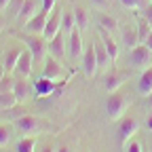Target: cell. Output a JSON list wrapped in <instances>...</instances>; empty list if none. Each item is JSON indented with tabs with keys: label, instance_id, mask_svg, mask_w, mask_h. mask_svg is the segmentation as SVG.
<instances>
[{
	"label": "cell",
	"instance_id": "25",
	"mask_svg": "<svg viewBox=\"0 0 152 152\" xmlns=\"http://www.w3.org/2000/svg\"><path fill=\"white\" fill-rule=\"evenodd\" d=\"M26 114H30V112H28L21 104H15L13 108H7V110H4V116H7L9 121H13V123H15V121H19L21 116H26Z\"/></svg>",
	"mask_w": 152,
	"mask_h": 152
},
{
	"label": "cell",
	"instance_id": "38",
	"mask_svg": "<svg viewBox=\"0 0 152 152\" xmlns=\"http://www.w3.org/2000/svg\"><path fill=\"white\" fill-rule=\"evenodd\" d=\"M11 4V0H0V11H2V9H7Z\"/></svg>",
	"mask_w": 152,
	"mask_h": 152
},
{
	"label": "cell",
	"instance_id": "37",
	"mask_svg": "<svg viewBox=\"0 0 152 152\" xmlns=\"http://www.w3.org/2000/svg\"><path fill=\"white\" fill-rule=\"evenodd\" d=\"M146 129H148V131L152 133V114H150V116L146 118Z\"/></svg>",
	"mask_w": 152,
	"mask_h": 152
},
{
	"label": "cell",
	"instance_id": "1",
	"mask_svg": "<svg viewBox=\"0 0 152 152\" xmlns=\"http://www.w3.org/2000/svg\"><path fill=\"white\" fill-rule=\"evenodd\" d=\"M131 104H133V93L131 91H123V89L112 91L108 95V99H106V116H108V121H112V123L121 121Z\"/></svg>",
	"mask_w": 152,
	"mask_h": 152
},
{
	"label": "cell",
	"instance_id": "28",
	"mask_svg": "<svg viewBox=\"0 0 152 152\" xmlns=\"http://www.w3.org/2000/svg\"><path fill=\"white\" fill-rule=\"evenodd\" d=\"M11 140H13V129L9 125H4V123H0V148L7 146Z\"/></svg>",
	"mask_w": 152,
	"mask_h": 152
},
{
	"label": "cell",
	"instance_id": "39",
	"mask_svg": "<svg viewBox=\"0 0 152 152\" xmlns=\"http://www.w3.org/2000/svg\"><path fill=\"white\" fill-rule=\"evenodd\" d=\"M144 45H146V47H148V49L152 51V32H150V36H148V40H146Z\"/></svg>",
	"mask_w": 152,
	"mask_h": 152
},
{
	"label": "cell",
	"instance_id": "41",
	"mask_svg": "<svg viewBox=\"0 0 152 152\" xmlns=\"http://www.w3.org/2000/svg\"><path fill=\"white\" fill-rule=\"evenodd\" d=\"M40 152H53V148H51V146H45V148H42Z\"/></svg>",
	"mask_w": 152,
	"mask_h": 152
},
{
	"label": "cell",
	"instance_id": "16",
	"mask_svg": "<svg viewBox=\"0 0 152 152\" xmlns=\"http://www.w3.org/2000/svg\"><path fill=\"white\" fill-rule=\"evenodd\" d=\"M99 38L104 40V45H106V51H108V55H110V61L114 64L118 59V45H116V40L108 34V30H104V28H99Z\"/></svg>",
	"mask_w": 152,
	"mask_h": 152
},
{
	"label": "cell",
	"instance_id": "18",
	"mask_svg": "<svg viewBox=\"0 0 152 152\" xmlns=\"http://www.w3.org/2000/svg\"><path fill=\"white\" fill-rule=\"evenodd\" d=\"M137 89H140V93H142V95H146V97L152 93V66H150V68H146V70L142 72L140 80H137Z\"/></svg>",
	"mask_w": 152,
	"mask_h": 152
},
{
	"label": "cell",
	"instance_id": "42",
	"mask_svg": "<svg viewBox=\"0 0 152 152\" xmlns=\"http://www.w3.org/2000/svg\"><path fill=\"white\" fill-rule=\"evenodd\" d=\"M57 152H70V150H68L66 146H61V148H59V150H57Z\"/></svg>",
	"mask_w": 152,
	"mask_h": 152
},
{
	"label": "cell",
	"instance_id": "12",
	"mask_svg": "<svg viewBox=\"0 0 152 152\" xmlns=\"http://www.w3.org/2000/svg\"><path fill=\"white\" fill-rule=\"evenodd\" d=\"M47 19H49V13L47 11H38L32 19H30V21L26 23V32H30V34H42L45 32V28H47Z\"/></svg>",
	"mask_w": 152,
	"mask_h": 152
},
{
	"label": "cell",
	"instance_id": "11",
	"mask_svg": "<svg viewBox=\"0 0 152 152\" xmlns=\"http://www.w3.org/2000/svg\"><path fill=\"white\" fill-rule=\"evenodd\" d=\"M66 74L64 66H61V59H57V57H47L45 59V68H42V76H47V78L55 80V78H61V76Z\"/></svg>",
	"mask_w": 152,
	"mask_h": 152
},
{
	"label": "cell",
	"instance_id": "36",
	"mask_svg": "<svg viewBox=\"0 0 152 152\" xmlns=\"http://www.w3.org/2000/svg\"><path fill=\"white\" fill-rule=\"evenodd\" d=\"M144 15H146V19H148V21L152 23V4H148V7L144 9Z\"/></svg>",
	"mask_w": 152,
	"mask_h": 152
},
{
	"label": "cell",
	"instance_id": "4",
	"mask_svg": "<svg viewBox=\"0 0 152 152\" xmlns=\"http://www.w3.org/2000/svg\"><path fill=\"white\" fill-rule=\"evenodd\" d=\"M42 127H45V123H42L40 118L32 116V114H26V116H21L19 121H15V129L21 133L23 137H26V135H32V133H38Z\"/></svg>",
	"mask_w": 152,
	"mask_h": 152
},
{
	"label": "cell",
	"instance_id": "9",
	"mask_svg": "<svg viewBox=\"0 0 152 152\" xmlns=\"http://www.w3.org/2000/svg\"><path fill=\"white\" fill-rule=\"evenodd\" d=\"M68 55L72 57V59H76V57H83L85 53V47H83V36H80V30L74 28L70 34H68Z\"/></svg>",
	"mask_w": 152,
	"mask_h": 152
},
{
	"label": "cell",
	"instance_id": "24",
	"mask_svg": "<svg viewBox=\"0 0 152 152\" xmlns=\"http://www.w3.org/2000/svg\"><path fill=\"white\" fill-rule=\"evenodd\" d=\"M97 23H99V28H104L108 32H114L118 28V21L112 15H106V13H97Z\"/></svg>",
	"mask_w": 152,
	"mask_h": 152
},
{
	"label": "cell",
	"instance_id": "35",
	"mask_svg": "<svg viewBox=\"0 0 152 152\" xmlns=\"http://www.w3.org/2000/svg\"><path fill=\"white\" fill-rule=\"evenodd\" d=\"M91 2L97 7V9H108V4H110L108 0H91Z\"/></svg>",
	"mask_w": 152,
	"mask_h": 152
},
{
	"label": "cell",
	"instance_id": "27",
	"mask_svg": "<svg viewBox=\"0 0 152 152\" xmlns=\"http://www.w3.org/2000/svg\"><path fill=\"white\" fill-rule=\"evenodd\" d=\"M15 104H19V102H17V97H15L13 91H2V93H0V110L13 108Z\"/></svg>",
	"mask_w": 152,
	"mask_h": 152
},
{
	"label": "cell",
	"instance_id": "29",
	"mask_svg": "<svg viewBox=\"0 0 152 152\" xmlns=\"http://www.w3.org/2000/svg\"><path fill=\"white\" fill-rule=\"evenodd\" d=\"M76 28V21H74V13H64V21H61V32H72Z\"/></svg>",
	"mask_w": 152,
	"mask_h": 152
},
{
	"label": "cell",
	"instance_id": "43",
	"mask_svg": "<svg viewBox=\"0 0 152 152\" xmlns=\"http://www.w3.org/2000/svg\"><path fill=\"white\" fill-rule=\"evenodd\" d=\"M108 2H110V0H108Z\"/></svg>",
	"mask_w": 152,
	"mask_h": 152
},
{
	"label": "cell",
	"instance_id": "17",
	"mask_svg": "<svg viewBox=\"0 0 152 152\" xmlns=\"http://www.w3.org/2000/svg\"><path fill=\"white\" fill-rule=\"evenodd\" d=\"M13 93H15V97H17V102L19 104H23L28 97H30V85H28V80L26 78H19L15 80V87H13Z\"/></svg>",
	"mask_w": 152,
	"mask_h": 152
},
{
	"label": "cell",
	"instance_id": "23",
	"mask_svg": "<svg viewBox=\"0 0 152 152\" xmlns=\"http://www.w3.org/2000/svg\"><path fill=\"white\" fill-rule=\"evenodd\" d=\"M95 53H97V64H99V70H102V68H108L110 55H108V51H106V45H104L102 38H99L97 42H95Z\"/></svg>",
	"mask_w": 152,
	"mask_h": 152
},
{
	"label": "cell",
	"instance_id": "7",
	"mask_svg": "<svg viewBox=\"0 0 152 152\" xmlns=\"http://www.w3.org/2000/svg\"><path fill=\"white\" fill-rule=\"evenodd\" d=\"M137 127H140V123L133 118V116H123V118H121V125H118V131H116L118 142H121V144H127V142L137 133Z\"/></svg>",
	"mask_w": 152,
	"mask_h": 152
},
{
	"label": "cell",
	"instance_id": "3",
	"mask_svg": "<svg viewBox=\"0 0 152 152\" xmlns=\"http://www.w3.org/2000/svg\"><path fill=\"white\" fill-rule=\"evenodd\" d=\"M129 61H131V68H135V70H146V68L152 66V51H150L146 45H137V47L131 49Z\"/></svg>",
	"mask_w": 152,
	"mask_h": 152
},
{
	"label": "cell",
	"instance_id": "22",
	"mask_svg": "<svg viewBox=\"0 0 152 152\" xmlns=\"http://www.w3.org/2000/svg\"><path fill=\"white\" fill-rule=\"evenodd\" d=\"M152 32V23L148 21L146 17H140L137 19V36H140V45H144L148 40V36Z\"/></svg>",
	"mask_w": 152,
	"mask_h": 152
},
{
	"label": "cell",
	"instance_id": "32",
	"mask_svg": "<svg viewBox=\"0 0 152 152\" xmlns=\"http://www.w3.org/2000/svg\"><path fill=\"white\" fill-rule=\"evenodd\" d=\"M127 152H144V146H142L140 142H131V144L127 146Z\"/></svg>",
	"mask_w": 152,
	"mask_h": 152
},
{
	"label": "cell",
	"instance_id": "26",
	"mask_svg": "<svg viewBox=\"0 0 152 152\" xmlns=\"http://www.w3.org/2000/svg\"><path fill=\"white\" fill-rule=\"evenodd\" d=\"M17 152H36V140L32 135H26L23 140H19L15 146Z\"/></svg>",
	"mask_w": 152,
	"mask_h": 152
},
{
	"label": "cell",
	"instance_id": "10",
	"mask_svg": "<svg viewBox=\"0 0 152 152\" xmlns=\"http://www.w3.org/2000/svg\"><path fill=\"white\" fill-rule=\"evenodd\" d=\"M129 80V74L127 72H121V70H112V72H106L104 76V87L112 93V91H116L121 89L125 83Z\"/></svg>",
	"mask_w": 152,
	"mask_h": 152
},
{
	"label": "cell",
	"instance_id": "8",
	"mask_svg": "<svg viewBox=\"0 0 152 152\" xmlns=\"http://www.w3.org/2000/svg\"><path fill=\"white\" fill-rule=\"evenodd\" d=\"M47 51H49V55L57 57V59H64L68 53V42L64 38V32H57L51 40H47Z\"/></svg>",
	"mask_w": 152,
	"mask_h": 152
},
{
	"label": "cell",
	"instance_id": "5",
	"mask_svg": "<svg viewBox=\"0 0 152 152\" xmlns=\"http://www.w3.org/2000/svg\"><path fill=\"white\" fill-rule=\"evenodd\" d=\"M61 21H64V11L61 7H57L49 13V19H47V28L42 32V36L47 38V40H51V38L57 34V32H61Z\"/></svg>",
	"mask_w": 152,
	"mask_h": 152
},
{
	"label": "cell",
	"instance_id": "40",
	"mask_svg": "<svg viewBox=\"0 0 152 152\" xmlns=\"http://www.w3.org/2000/svg\"><path fill=\"white\" fill-rule=\"evenodd\" d=\"M4 74H7V70H4V66H2V64H0V80H2V76H4Z\"/></svg>",
	"mask_w": 152,
	"mask_h": 152
},
{
	"label": "cell",
	"instance_id": "33",
	"mask_svg": "<svg viewBox=\"0 0 152 152\" xmlns=\"http://www.w3.org/2000/svg\"><path fill=\"white\" fill-rule=\"evenodd\" d=\"M55 2H57V0H42V11H47V13H51L53 9H55Z\"/></svg>",
	"mask_w": 152,
	"mask_h": 152
},
{
	"label": "cell",
	"instance_id": "20",
	"mask_svg": "<svg viewBox=\"0 0 152 152\" xmlns=\"http://www.w3.org/2000/svg\"><path fill=\"white\" fill-rule=\"evenodd\" d=\"M74 21H76V28H78L80 32H83V30H89V26H91V19H89L87 9H83V7H76V9H74Z\"/></svg>",
	"mask_w": 152,
	"mask_h": 152
},
{
	"label": "cell",
	"instance_id": "14",
	"mask_svg": "<svg viewBox=\"0 0 152 152\" xmlns=\"http://www.w3.org/2000/svg\"><path fill=\"white\" fill-rule=\"evenodd\" d=\"M32 70H34V55H32L30 51H23V53H21V57H19V61H17L15 72L21 76V78H30Z\"/></svg>",
	"mask_w": 152,
	"mask_h": 152
},
{
	"label": "cell",
	"instance_id": "34",
	"mask_svg": "<svg viewBox=\"0 0 152 152\" xmlns=\"http://www.w3.org/2000/svg\"><path fill=\"white\" fill-rule=\"evenodd\" d=\"M23 2H26V0H11V4L15 7V17L19 15V11H21V7H23Z\"/></svg>",
	"mask_w": 152,
	"mask_h": 152
},
{
	"label": "cell",
	"instance_id": "13",
	"mask_svg": "<svg viewBox=\"0 0 152 152\" xmlns=\"http://www.w3.org/2000/svg\"><path fill=\"white\" fill-rule=\"evenodd\" d=\"M40 7H42V0H26L21 11H19V15H17V21L19 23H28L30 19L40 11Z\"/></svg>",
	"mask_w": 152,
	"mask_h": 152
},
{
	"label": "cell",
	"instance_id": "19",
	"mask_svg": "<svg viewBox=\"0 0 152 152\" xmlns=\"http://www.w3.org/2000/svg\"><path fill=\"white\" fill-rule=\"evenodd\" d=\"M123 45L131 51L133 47H137L140 45V36H137V30L135 28H129V26H125V30H123Z\"/></svg>",
	"mask_w": 152,
	"mask_h": 152
},
{
	"label": "cell",
	"instance_id": "31",
	"mask_svg": "<svg viewBox=\"0 0 152 152\" xmlns=\"http://www.w3.org/2000/svg\"><path fill=\"white\" fill-rule=\"evenodd\" d=\"M13 87H15V78L7 72L2 76V80H0V93H2V91H13Z\"/></svg>",
	"mask_w": 152,
	"mask_h": 152
},
{
	"label": "cell",
	"instance_id": "6",
	"mask_svg": "<svg viewBox=\"0 0 152 152\" xmlns=\"http://www.w3.org/2000/svg\"><path fill=\"white\" fill-rule=\"evenodd\" d=\"M83 72L89 76V78H93L95 74H97L99 70V64H97V53H95V45H89L85 47V53H83Z\"/></svg>",
	"mask_w": 152,
	"mask_h": 152
},
{
	"label": "cell",
	"instance_id": "21",
	"mask_svg": "<svg viewBox=\"0 0 152 152\" xmlns=\"http://www.w3.org/2000/svg\"><path fill=\"white\" fill-rule=\"evenodd\" d=\"M21 49H11L7 55H4V61H2V66H4V70L7 72H13L15 68H17V61H19V57H21Z\"/></svg>",
	"mask_w": 152,
	"mask_h": 152
},
{
	"label": "cell",
	"instance_id": "15",
	"mask_svg": "<svg viewBox=\"0 0 152 152\" xmlns=\"http://www.w3.org/2000/svg\"><path fill=\"white\" fill-rule=\"evenodd\" d=\"M55 89H57V85H55L51 78L42 76V74L34 80V91H36L38 97H49V95H53V93H55Z\"/></svg>",
	"mask_w": 152,
	"mask_h": 152
},
{
	"label": "cell",
	"instance_id": "30",
	"mask_svg": "<svg viewBox=\"0 0 152 152\" xmlns=\"http://www.w3.org/2000/svg\"><path fill=\"white\" fill-rule=\"evenodd\" d=\"M118 2L127 9H146L148 7V0H118Z\"/></svg>",
	"mask_w": 152,
	"mask_h": 152
},
{
	"label": "cell",
	"instance_id": "2",
	"mask_svg": "<svg viewBox=\"0 0 152 152\" xmlns=\"http://www.w3.org/2000/svg\"><path fill=\"white\" fill-rule=\"evenodd\" d=\"M13 36H17L23 45H28L30 53L34 55V64H40V61L47 59V53L49 51H47V38L42 34H30V32L19 34V32H15Z\"/></svg>",
	"mask_w": 152,
	"mask_h": 152
}]
</instances>
